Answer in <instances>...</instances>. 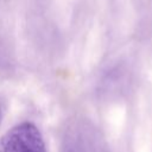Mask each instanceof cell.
I'll return each mask as SVG.
<instances>
[{
    "instance_id": "2",
    "label": "cell",
    "mask_w": 152,
    "mask_h": 152,
    "mask_svg": "<svg viewBox=\"0 0 152 152\" xmlns=\"http://www.w3.org/2000/svg\"><path fill=\"white\" fill-rule=\"evenodd\" d=\"M1 120H2V109L0 107V124H1Z\"/></svg>"
},
{
    "instance_id": "1",
    "label": "cell",
    "mask_w": 152,
    "mask_h": 152,
    "mask_svg": "<svg viewBox=\"0 0 152 152\" xmlns=\"http://www.w3.org/2000/svg\"><path fill=\"white\" fill-rule=\"evenodd\" d=\"M0 152H46L40 131L32 122H21L0 138Z\"/></svg>"
}]
</instances>
